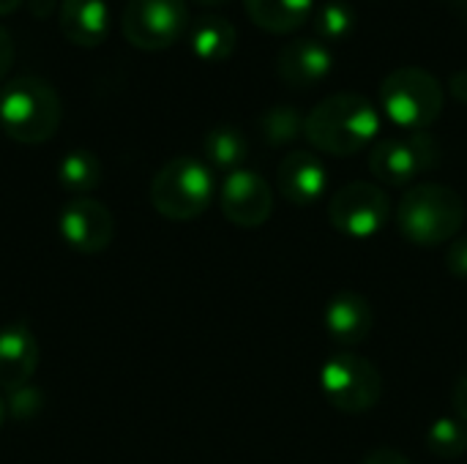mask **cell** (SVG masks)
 Instances as JSON below:
<instances>
[{"label": "cell", "instance_id": "14", "mask_svg": "<svg viewBox=\"0 0 467 464\" xmlns=\"http://www.w3.org/2000/svg\"><path fill=\"white\" fill-rule=\"evenodd\" d=\"M38 366V342L25 323L0 328V388L19 391L30 386Z\"/></svg>", "mask_w": 467, "mask_h": 464}, {"label": "cell", "instance_id": "7", "mask_svg": "<svg viewBox=\"0 0 467 464\" xmlns=\"http://www.w3.org/2000/svg\"><path fill=\"white\" fill-rule=\"evenodd\" d=\"M441 161V148L427 131H413L408 137L378 139L369 153V172L383 186H416V180L435 170Z\"/></svg>", "mask_w": 467, "mask_h": 464}, {"label": "cell", "instance_id": "15", "mask_svg": "<svg viewBox=\"0 0 467 464\" xmlns=\"http://www.w3.org/2000/svg\"><path fill=\"white\" fill-rule=\"evenodd\" d=\"M323 325L337 345L353 347V345H361L369 339V334L375 328V312L361 293L342 290L328 301Z\"/></svg>", "mask_w": 467, "mask_h": 464}, {"label": "cell", "instance_id": "2", "mask_svg": "<svg viewBox=\"0 0 467 464\" xmlns=\"http://www.w3.org/2000/svg\"><path fill=\"white\" fill-rule=\"evenodd\" d=\"M465 224L462 197L443 183H416L405 191L397 208L400 232L416 246L451 243Z\"/></svg>", "mask_w": 467, "mask_h": 464}, {"label": "cell", "instance_id": "5", "mask_svg": "<svg viewBox=\"0 0 467 464\" xmlns=\"http://www.w3.org/2000/svg\"><path fill=\"white\" fill-rule=\"evenodd\" d=\"M213 191V172L205 161L175 156L153 175L150 205L170 222H192L208 211Z\"/></svg>", "mask_w": 467, "mask_h": 464}, {"label": "cell", "instance_id": "11", "mask_svg": "<svg viewBox=\"0 0 467 464\" xmlns=\"http://www.w3.org/2000/svg\"><path fill=\"white\" fill-rule=\"evenodd\" d=\"M57 230L63 241L79 254H99L112 243L115 222L107 205L93 197H74L63 205Z\"/></svg>", "mask_w": 467, "mask_h": 464}, {"label": "cell", "instance_id": "18", "mask_svg": "<svg viewBox=\"0 0 467 464\" xmlns=\"http://www.w3.org/2000/svg\"><path fill=\"white\" fill-rule=\"evenodd\" d=\"M238 44V30L227 16L219 14H205L194 22L189 30V46L192 52L205 60V63H222L235 52Z\"/></svg>", "mask_w": 467, "mask_h": 464}, {"label": "cell", "instance_id": "26", "mask_svg": "<svg viewBox=\"0 0 467 464\" xmlns=\"http://www.w3.org/2000/svg\"><path fill=\"white\" fill-rule=\"evenodd\" d=\"M11 63H14V38H11V33L0 25V79L8 74Z\"/></svg>", "mask_w": 467, "mask_h": 464}, {"label": "cell", "instance_id": "30", "mask_svg": "<svg viewBox=\"0 0 467 464\" xmlns=\"http://www.w3.org/2000/svg\"><path fill=\"white\" fill-rule=\"evenodd\" d=\"M19 3H22V0H0V16H5V14H11L14 8H19Z\"/></svg>", "mask_w": 467, "mask_h": 464}, {"label": "cell", "instance_id": "13", "mask_svg": "<svg viewBox=\"0 0 467 464\" xmlns=\"http://www.w3.org/2000/svg\"><path fill=\"white\" fill-rule=\"evenodd\" d=\"M279 194L293 205H315L328 189V170L312 150H293L279 161L276 170Z\"/></svg>", "mask_w": 467, "mask_h": 464}, {"label": "cell", "instance_id": "10", "mask_svg": "<svg viewBox=\"0 0 467 464\" xmlns=\"http://www.w3.org/2000/svg\"><path fill=\"white\" fill-rule=\"evenodd\" d=\"M219 208L224 219L241 230L263 227L274 213V191L254 170H235L219 186Z\"/></svg>", "mask_w": 467, "mask_h": 464}, {"label": "cell", "instance_id": "29", "mask_svg": "<svg viewBox=\"0 0 467 464\" xmlns=\"http://www.w3.org/2000/svg\"><path fill=\"white\" fill-rule=\"evenodd\" d=\"M449 93L460 101V104H467V71H454L449 77Z\"/></svg>", "mask_w": 467, "mask_h": 464}, {"label": "cell", "instance_id": "31", "mask_svg": "<svg viewBox=\"0 0 467 464\" xmlns=\"http://www.w3.org/2000/svg\"><path fill=\"white\" fill-rule=\"evenodd\" d=\"M5 416H8V405H5L3 397H0V429H3V424H5Z\"/></svg>", "mask_w": 467, "mask_h": 464}, {"label": "cell", "instance_id": "24", "mask_svg": "<svg viewBox=\"0 0 467 464\" xmlns=\"http://www.w3.org/2000/svg\"><path fill=\"white\" fill-rule=\"evenodd\" d=\"M446 271L457 279H467V235L454 238L446 249Z\"/></svg>", "mask_w": 467, "mask_h": 464}, {"label": "cell", "instance_id": "16", "mask_svg": "<svg viewBox=\"0 0 467 464\" xmlns=\"http://www.w3.org/2000/svg\"><path fill=\"white\" fill-rule=\"evenodd\" d=\"M57 27L77 46H99L109 33V5L107 0H63Z\"/></svg>", "mask_w": 467, "mask_h": 464}, {"label": "cell", "instance_id": "20", "mask_svg": "<svg viewBox=\"0 0 467 464\" xmlns=\"http://www.w3.org/2000/svg\"><path fill=\"white\" fill-rule=\"evenodd\" d=\"M101 161L93 150H85V148H77V150H68L60 164H57V180L66 191L77 194V197H88L93 189L101 186Z\"/></svg>", "mask_w": 467, "mask_h": 464}, {"label": "cell", "instance_id": "6", "mask_svg": "<svg viewBox=\"0 0 467 464\" xmlns=\"http://www.w3.org/2000/svg\"><path fill=\"white\" fill-rule=\"evenodd\" d=\"M320 391L345 416L369 413L383 397V375L358 353H334L320 366Z\"/></svg>", "mask_w": 467, "mask_h": 464}, {"label": "cell", "instance_id": "1", "mask_svg": "<svg viewBox=\"0 0 467 464\" xmlns=\"http://www.w3.org/2000/svg\"><path fill=\"white\" fill-rule=\"evenodd\" d=\"M380 109L361 93H331L317 101L306 120V142L328 156H353L378 142Z\"/></svg>", "mask_w": 467, "mask_h": 464}, {"label": "cell", "instance_id": "19", "mask_svg": "<svg viewBox=\"0 0 467 464\" xmlns=\"http://www.w3.org/2000/svg\"><path fill=\"white\" fill-rule=\"evenodd\" d=\"M202 153H205V161L211 167L235 172L244 167V161L249 156V139L244 137L241 129L222 123V126H213L202 137Z\"/></svg>", "mask_w": 467, "mask_h": 464}, {"label": "cell", "instance_id": "9", "mask_svg": "<svg viewBox=\"0 0 467 464\" xmlns=\"http://www.w3.org/2000/svg\"><path fill=\"white\" fill-rule=\"evenodd\" d=\"M391 216V200L380 183L353 180L337 189L328 202V222L348 238H375Z\"/></svg>", "mask_w": 467, "mask_h": 464}, {"label": "cell", "instance_id": "22", "mask_svg": "<svg viewBox=\"0 0 467 464\" xmlns=\"http://www.w3.org/2000/svg\"><path fill=\"white\" fill-rule=\"evenodd\" d=\"M304 120L306 118L296 107L276 104L260 115V134L271 148H285V145L296 142L298 137H304Z\"/></svg>", "mask_w": 467, "mask_h": 464}, {"label": "cell", "instance_id": "12", "mask_svg": "<svg viewBox=\"0 0 467 464\" xmlns=\"http://www.w3.org/2000/svg\"><path fill=\"white\" fill-rule=\"evenodd\" d=\"M334 71V52L320 38H293L276 57V74L287 88H315Z\"/></svg>", "mask_w": 467, "mask_h": 464}, {"label": "cell", "instance_id": "27", "mask_svg": "<svg viewBox=\"0 0 467 464\" xmlns=\"http://www.w3.org/2000/svg\"><path fill=\"white\" fill-rule=\"evenodd\" d=\"M361 464H410V459L405 454L394 451V449H378V451L367 454Z\"/></svg>", "mask_w": 467, "mask_h": 464}, {"label": "cell", "instance_id": "8", "mask_svg": "<svg viewBox=\"0 0 467 464\" xmlns=\"http://www.w3.org/2000/svg\"><path fill=\"white\" fill-rule=\"evenodd\" d=\"M120 30L137 49H167L189 30L186 0H126Z\"/></svg>", "mask_w": 467, "mask_h": 464}, {"label": "cell", "instance_id": "28", "mask_svg": "<svg viewBox=\"0 0 467 464\" xmlns=\"http://www.w3.org/2000/svg\"><path fill=\"white\" fill-rule=\"evenodd\" d=\"M451 405H454V413H457V418L462 421L467 427V372L457 380V386H454V397H451Z\"/></svg>", "mask_w": 467, "mask_h": 464}, {"label": "cell", "instance_id": "4", "mask_svg": "<svg viewBox=\"0 0 467 464\" xmlns=\"http://www.w3.org/2000/svg\"><path fill=\"white\" fill-rule=\"evenodd\" d=\"M441 79L419 66L394 68L380 82V112L405 131H427L443 112Z\"/></svg>", "mask_w": 467, "mask_h": 464}, {"label": "cell", "instance_id": "17", "mask_svg": "<svg viewBox=\"0 0 467 464\" xmlns=\"http://www.w3.org/2000/svg\"><path fill=\"white\" fill-rule=\"evenodd\" d=\"M249 19L268 33H293L315 14V0H244Z\"/></svg>", "mask_w": 467, "mask_h": 464}, {"label": "cell", "instance_id": "23", "mask_svg": "<svg viewBox=\"0 0 467 464\" xmlns=\"http://www.w3.org/2000/svg\"><path fill=\"white\" fill-rule=\"evenodd\" d=\"M427 449L438 459H460L467 451V427L460 418H438L427 429Z\"/></svg>", "mask_w": 467, "mask_h": 464}, {"label": "cell", "instance_id": "32", "mask_svg": "<svg viewBox=\"0 0 467 464\" xmlns=\"http://www.w3.org/2000/svg\"><path fill=\"white\" fill-rule=\"evenodd\" d=\"M197 3H202V5H216V3H222V0H197Z\"/></svg>", "mask_w": 467, "mask_h": 464}, {"label": "cell", "instance_id": "3", "mask_svg": "<svg viewBox=\"0 0 467 464\" xmlns=\"http://www.w3.org/2000/svg\"><path fill=\"white\" fill-rule=\"evenodd\" d=\"M63 118L57 90L33 74L8 79L0 88V129L22 145L47 142Z\"/></svg>", "mask_w": 467, "mask_h": 464}, {"label": "cell", "instance_id": "25", "mask_svg": "<svg viewBox=\"0 0 467 464\" xmlns=\"http://www.w3.org/2000/svg\"><path fill=\"white\" fill-rule=\"evenodd\" d=\"M38 405H41V402H38V391H33L30 386H25V388H19V391H11V405H8V410H11L16 418H30V416L36 413Z\"/></svg>", "mask_w": 467, "mask_h": 464}, {"label": "cell", "instance_id": "21", "mask_svg": "<svg viewBox=\"0 0 467 464\" xmlns=\"http://www.w3.org/2000/svg\"><path fill=\"white\" fill-rule=\"evenodd\" d=\"M312 25H315V38H320L323 44L345 41L358 25V14L348 0H326L320 8H315Z\"/></svg>", "mask_w": 467, "mask_h": 464}]
</instances>
